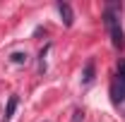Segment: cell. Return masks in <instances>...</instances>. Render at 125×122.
<instances>
[{"label": "cell", "instance_id": "obj_5", "mask_svg": "<svg viewBox=\"0 0 125 122\" xmlns=\"http://www.w3.org/2000/svg\"><path fill=\"white\" fill-rule=\"evenodd\" d=\"M17 96H10V101H7V108H5V122L12 120V115H15V108H17Z\"/></svg>", "mask_w": 125, "mask_h": 122}, {"label": "cell", "instance_id": "obj_1", "mask_svg": "<svg viewBox=\"0 0 125 122\" xmlns=\"http://www.w3.org/2000/svg\"><path fill=\"white\" fill-rule=\"evenodd\" d=\"M104 19H106V29H108V34H111L113 46L118 48V50L125 48V34H123V26H120V12H118V5H115V2L106 5Z\"/></svg>", "mask_w": 125, "mask_h": 122}, {"label": "cell", "instance_id": "obj_6", "mask_svg": "<svg viewBox=\"0 0 125 122\" xmlns=\"http://www.w3.org/2000/svg\"><path fill=\"white\" fill-rule=\"evenodd\" d=\"M10 60L15 62V65H24V62H27V53H12Z\"/></svg>", "mask_w": 125, "mask_h": 122}, {"label": "cell", "instance_id": "obj_3", "mask_svg": "<svg viewBox=\"0 0 125 122\" xmlns=\"http://www.w3.org/2000/svg\"><path fill=\"white\" fill-rule=\"evenodd\" d=\"M58 12H60V17H62V24H65V26H72L75 17H72V7H70L67 2H58Z\"/></svg>", "mask_w": 125, "mask_h": 122}, {"label": "cell", "instance_id": "obj_2", "mask_svg": "<svg viewBox=\"0 0 125 122\" xmlns=\"http://www.w3.org/2000/svg\"><path fill=\"white\" fill-rule=\"evenodd\" d=\"M113 101H125V60L118 65V77H115V84H113Z\"/></svg>", "mask_w": 125, "mask_h": 122}, {"label": "cell", "instance_id": "obj_4", "mask_svg": "<svg viewBox=\"0 0 125 122\" xmlns=\"http://www.w3.org/2000/svg\"><path fill=\"white\" fill-rule=\"evenodd\" d=\"M82 81L84 84H92L94 81V60H89L84 65V72H82Z\"/></svg>", "mask_w": 125, "mask_h": 122}]
</instances>
